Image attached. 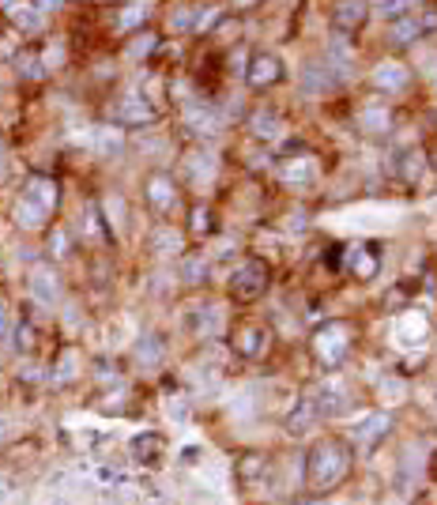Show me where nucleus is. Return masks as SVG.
Listing matches in <instances>:
<instances>
[{
    "mask_svg": "<svg viewBox=\"0 0 437 505\" xmlns=\"http://www.w3.org/2000/svg\"><path fill=\"white\" fill-rule=\"evenodd\" d=\"M313 158H294V163L283 166V181L286 185H309L313 181Z\"/></svg>",
    "mask_w": 437,
    "mask_h": 505,
    "instance_id": "9",
    "label": "nucleus"
},
{
    "mask_svg": "<svg viewBox=\"0 0 437 505\" xmlns=\"http://www.w3.org/2000/svg\"><path fill=\"white\" fill-rule=\"evenodd\" d=\"M162 453H166V437L162 434H136L132 437V456L144 467H159V460H162Z\"/></svg>",
    "mask_w": 437,
    "mask_h": 505,
    "instance_id": "5",
    "label": "nucleus"
},
{
    "mask_svg": "<svg viewBox=\"0 0 437 505\" xmlns=\"http://www.w3.org/2000/svg\"><path fill=\"white\" fill-rule=\"evenodd\" d=\"M4 430H8V423H4V419H0V437H4Z\"/></svg>",
    "mask_w": 437,
    "mask_h": 505,
    "instance_id": "24",
    "label": "nucleus"
},
{
    "mask_svg": "<svg viewBox=\"0 0 437 505\" xmlns=\"http://www.w3.org/2000/svg\"><path fill=\"white\" fill-rule=\"evenodd\" d=\"M38 8H12V20L20 23V27H26V31H34V27L42 23V15H34Z\"/></svg>",
    "mask_w": 437,
    "mask_h": 505,
    "instance_id": "17",
    "label": "nucleus"
},
{
    "mask_svg": "<svg viewBox=\"0 0 437 505\" xmlns=\"http://www.w3.org/2000/svg\"><path fill=\"white\" fill-rule=\"evenodd\" d=\"M192 230H197V234H208V230H211V215H208V208H197V211H192Z\"/></svg>",
    "mask_w": 437,
    "mask_h": 505,
    "instance_id": "19",
    "label": "nucleus"
},
{
    "mask_svg": "<svg viewBox=\"0 0 437 505\" xmlns=\"http://www.w3.org/2000/svg\"><path fill=\"white\" fill-rule=\"evenodd\" d=\"M144 343H147V347H136V354L144 362H151V359H159V354H162V347H155V340H144Z\"/></svg>",
    "mask_w": 437,
    "mask_h": 505,
    "instance_id": "20",
    "label": "nucleus"
},
{
    "mask_svg": "<svg viewBox=\"0 0 437 505\" xmlns=\"http://www.w3.org/2000/svg\"><path fill=\"white\" fill-rule=\"evenodd\" d=\"M256 475H264V456H256V453L241 456V464H238V479H256Z\"/></svg>",
    "mask_w": 437,
    "mask_h": 505,
    "instance_id": "14",
    "label": "nucleus"
},
{
    "mask_svg": "<svg viewBox=\"0 0 437 505\" xmlns=\"http://www.w3.org/2000/svg\"><path fill=\"white\" fill-rule=\"evenodd\" d=\"M20 64H23V76H31V80H34V76H42V61H34V57H23Z\"/></svg>",
    "mask_w": 437,
    "mask_h": 505,
    "instance_id": "21",
    "label": "nucleus"
},
{
    "mask_svg": "<svg viewBox=\"0 0 437 505\" xmlns=\"http://www.w3.org/2000/svg\"><path fill=\"white\" fill-rule=\"evenodd\" d=\"M268 291V268L260 264V260H249V264H241L234 279H230V294L238 298V302H253Z\"/></svg>",
    "mask_w": 437,
    "mask_h": 505,
    "instance_id": "3",
    "label": "nucleus"
},
{
    "mask_svg": "<svg viewBox=\"0 0 437 505\" xmlns=\"http://www.w3.org/2000/svg\"><path fill=\"white\" fill-rule=\"evenodd\" d=\"M31 291L38 302H57V294H61V287H57V272L53 268H34V276H31Z\"/></svg>",
    "mask_w": 437,
    "mask_h": 505,
    "instance_id": "7",
    "label": "nucleus"
},
{
    "mask_svg": "<svg viewBox=\"0 0 437 505\" xmlns=\"http://www.w3.org/2000/svg\"><path fill=\"white\" fill-rule=\"evenodd\" d=\"M351 464H355V456H351V445L343 437H321L305 456V486L313 494L339 490L351 475Z\"/></svg>",
    "mask_w": 437,
    "mask_h": 505,
    "instance_id": "1",
    "label": "nucleus"
},
{
    "mask_svg": "<svg viewBox=\"0 0 437 505\" xmlns=\"http://www.w3.org/2000/svg\"><path fill=\"white\" fill-rule=\"evenodd\" d=\"M253 128H256V136H260V140H275L279 133H283V125H279V117H275V114H268V110H264V114H256V117H253Z\"/></svg>",
    "mask_w": 437,
    "mask_h": 505,
    "instance_id": "13",
    "label": "nucleus"
},
{
    "mask_svg": "<svg viewBox=\"0 0 437 505\" xmlns=\"http://www.w3.org/2000/svg\"><path fill=\"white\" fill-rule=\"evenodd\" d=\"M147 200H151V208H159V211H170L174 208V200H178V196H174V185H170V177H151V181H147Z\"/></svg>",
    "mask_w": 437,
    "mask_h": 505,
    "instance_id": "8",
    "label": "nucleus"
},
{
    "mask_svg": "<svg viewBox=\"0 0 437 505\" xmlns=\"http://www.w3.org/2000/svg\"><path fill=\"white\" fill-rule=\"evenodd\" d=\"M347 351H351V329L347 324H339V321H328V324H321L317 336H313V354H317V362L324 370H336L343 359H347Z\"/></svg>",
    "mask_w": 437,
    "mask_h": 505,
    "instance_id": "2",
    "label": "nucleus"
},
{
    "mask_svg": "<svg viewBox=\"0 0 437 505\" xmlns=\"http://www.w3.org/2000/svg\"><path fill=\"white\" fill-rule=\"evenodd\" d=\"M279 80V61L275 57H256L253 61V72H249V83H256V87H268V83Z\"/></svg>",
    "mask_w": 437,
    "mask_h": 505,
    "instance_id": "10",
    "label": "nucleus"
},
{
    "mask_svg": "<svg viewBox=\"0 0 437 505\" xmlns=\"http://www.w3.org/2000/svg\"><path fill=\"white\" fill-rule=\"evenodd\" d=\"M377 83L381 87H404L407 83V76H404V68H396V64H385V68H377Z\"/></svg>",
    "mask_w": 437,
    "mask_h": 505,
    "instance_id": "15",
    "label": "nucleus"
},
{
    "mask_svg": "<svg viewBox=\"0 0 437 505\" xmlns=\"http://www.w3.org/2000/svg\"><path fill=\"white\" fill-rule=\"evenodd\" d=\"M34 340H38L34 324H20V329H15V347L20 351H34Z\"/></svg>",
    "mask_w": 437,
    "mask_h": 505,
    "instance_id": "18",
    "label": "nucleus"
},
{
    "mask_svg": "<svg viewBox=\"0 0 437 505\" xmlns=\"http://www.w3.org/2000/svg\"><path fill=\"white\" fill-rule=\"evenodd\" d=\"M8 332H12V321H8V313L0 310V343H8Z\"/></svg>",
    "mask_w": 437,
    "mask_h": 505,
    "instance_id": "22",
    "label": "nucleus"
},
{
    "mask_svg": "<svg viewBox=\"0 0 437 505\" xmlns=\"http://www.w3.org/2000/svg\"><path fill=\"white\" fill-rule=\"evenodd\" d=\"M185 121H189L192 128H200V136H215L219 133V121L211 117L204 106H189V110H185Z\"/></svg>",
    "mask_w": 437,
    "mask_h": 505,
    "instance_id": "11",
    "label": "nucleus"
},
{
    "mask_svg": "<svg viewBox=\"0 0 437 505\" xmlns=\"http://www.w3.org/2000/svg\"><path fill=\"white\" fill-rule=\"evenodd\" d=\"M422 34V23H415V20H404V23H396V31H392V42L396 45H407V38H418Z\"/></svg>",
    "mask_w": 437,
    "mask_h": 505,
    "instance_id": "16",
    "label": "nucleus"
},
{
    "mask_svg": "<svg viewBox=\"0 0 437 505\" xmlns=\"http://www.w3.org/2000/svg\"><path fill=\"white\" fill-rule=\"evenodd\" d=\"M234 347H238V354H245V359H260V354L268 351V332L260 329V324H245V329H238V336H234Z\"/></svg>",
    "mask_w": 437,
    "mask_h": 505,
    "instance_id": "6",
    "label": "nucleus"
},
{
    "mask_svg": "<svg viewBox=\"0 0 437 505\" xmlns=\"http://www.w3.org/2000/svg\"><path fill=\"white\" fill-rule=\"evenodd\" d=\"M20 200H26V204H31L34 211H42L45 219H49V215H53V208H57V185H53L49 177H31Z\"/></svg>",
    "mask_w": 437,
    "mask_h": 505,
    "instance_id": "4",
    "label": "nucleus"
},
{
    "mask_svg": "<svg viewBox=\"0 0 437 505\" xmlns=\"http://www.w3.org/2000/svg\"><path fill=\"white\" fill-rule=\"evenodd\" d=\"M144 98H125V106L117 110V117L121 121H128V125H147V121L155 117V110H147V106H139Z\"/></svg>",
    "mask_w": 437,
    "mask_h": 505,
    "instance_id": "12",
    "label": "nucleus"
},
{
    "mask_svg": "<svg viewBox=\"0 0 437 505\" xmlns=\"http://www.w3.org/2000/svg\"><path fill=\"white\" fill-rule=\"evenodd\" d=\"M185 276H189V279H197V276H204V264H197V260H192V264H185Z\"/></svg>",
    "mask_w": 437,
    "mask_h": 505,
    "instance_id": "23",
    "label": "nucleus"
}]
</instances>
